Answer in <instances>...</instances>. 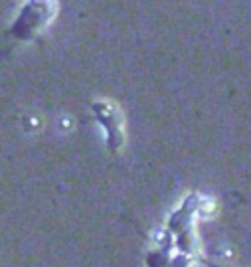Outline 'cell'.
<instances>
[{
	"label": "cell",
	"instance_id": "6da1fadb",
	"mask_svg": "<svg viewBox=\"0 0 251 267\" xmlns=\"http://www.w3.org/2000/svg\"><path fill=\"white\" fill-rule=\"evenodd\" d=\"M93 113L97 117L101 125H103V131H105V141H107V147L111 151H117L121 149L123 141H125V129H123V115L117 107L109 101H97L93 105Z\"/></svg>",
	"mask_w": 251,
	"mask_h": 267
}]
</instances>
